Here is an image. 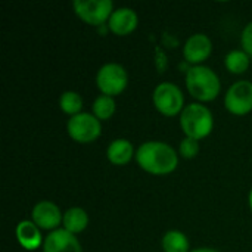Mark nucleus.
Instances as JSON below:
<instances>
[{
	"label": "nucleus",
	"mask_w": 252,
	"mask_h": 252,
	"mask_svg": "<svg viewBox=\"0 0 252 252\" xmlns=\"http://www.w3.org/2000/svg\"><path fill=\"white\" fill-rule=\"evenodd\" d=\"M164 252H189V241L185 233L179 230H170L162 238Z\"/></svg>",
	"instance_id": "dca6fc26"
},
{
	"label": "nucleus",
	"mask_w": 252,
	"mask_h": 252,
	"mask_svg": "<svg viewBox=\"0 0 252 252\" xmlns=\"http://www.w3.org/2000/svg\"><path fill=\"white\" fill-rule=\"evenodd\" d=\"M133 145L126 139H117L111 142L106 151L108 159L115 165H126L133 157Z\"/></svg>",
	"instance_id": "4468645a"
},
{
	"label": "nucleus",
	"mask_w": 252,
	"mask_h": 252,
	"mask_svg": "<svg viewBox=\"0 0 252 252\" xmlns=\"http://www.w3.org/2000/svg\"><path fill=\"white\" fill-rule=\"evenodd\" d=\"M93 114L97 120H109L115 112V100L111 96L100 94L93 102Z\"/></svg>",
	"instance_id": "6ab92c4d"
},
{
	"label": "nucleus",
	"mask_w": 252,
	"mask_h": 252,
	"mask_svg": "<svg viewBox=\"0 0 252 252\" xmlns=\"http://www.w3.org/2000/svg\"><path fill=\"white\" fill-rule=\"evenodd\" d=\"M63 227L65 230H68L69 233L75 235V233H80L83 232L87 224H89V217H87V213L83 210V208H78V207H74V208H69L65 214H63Z\"/></svg>",
	"instance_id": "2eb2a0df"
},
{
	"label": "nucleus",
	"mask_w": 252,
	"mask_h": 252,
	"mask_svg": "<svg viewBox=\"0 0 252 252\" xmlns=\"http://www.w3.org/2000/svg\"><path fill=\"white\" fill-rule=\"evenodd\" d=\"M250 207H251V210H252V189H251V192H250Z\"/></svg>",
	"instance_id": "5701e85b"
},
{
	"label": "nucleus",
	"mask_w": 252,
	"mask_h": 252,
	"mask_svg": "<svg viewBox=\"0 0 252 252\" xmlns=\"http://www.w3.org/2000/svg\"><path fill=\"white\" fill-rule=\"evenodd\" d=\"M136 161L142 170L162 176L173 173L179 165L176 151L162 142H146L136 152Z\"/></svg>",
	"instance_id": "f257e3e1"
},
{
	"label": "nucleus",
	"mask_w": 252,
	"mask_h": 252,
	"mask_svg": "<svg viewBox=\"0 0 252 252\" xmlns=\"http://www.w3.org/2000/svg\"><path fill=\"white\" fill-rule=\"evenodd\" d=\"M199 152V140L192 137H185L180 143V154L185 158H193Z\"/></svg>",
	"instance_id": "aec40b11"
},
{
	"label": "nucleus",
	"mask_w": 252,
	"mask_h": 252,
	"mask_svg": "<svg viewBox=\"0 0 252 252\" xmlns=\"http://www.w3.org/2000/svg\"><path fill=\"white\" fill-rule=\"evenodd\" d=\"M180 124L186 137L201 140L213 131L214 118L207 106H202L201 103H190L183 109Z\"/></svg>",
	"instance_id": "7ed1b4c3"
},
{
	"label": "nucleus",
	"mask_w": 252,
	"mask_h": 252,
	"mask_svg": "<svg viewBox=\"0 0 252 252\" xmlns=\"http://www.w3.org/2000/svg\"><path fill=\"white\" fill-rule=\"evenodd\" d=\"M59 106L65 114L74 117L77 114H81L80 111L83 108V99L77 92H63L59 99Z\"/></svg>",
	"instance_id": "a211bd4d"
},
{
	"label": "nucleus",
	"mask_w": 252,
	"mask_h": 252,
	"mask_svg": "<svg viewBox=\"0 0 252 252\" xmlns=\"http://www.w3.org/2000/svg\"><path fill=\"white\" fill-rule=\"evenodd\" d=\"M128 83L127 71L120 63L103 65L96 75V84L105 96H117L124 92Z\"/></svg>",
	"instance_id": "20e7f679"
},
{
	"label": "nucleus",
	"mask_w": 252,
	"mask_h": 252,
	"mask_svg": "<svg viewBox=\"0 0 252 252\" xmlns=\"http://www.w3.org/2000/svg\"><path fill=\"white\" fill-rule=\"evenodd\" d=\"M68 134L71 139H74L78 143H92L94 142L102 131L100 121L89 114V112H81L69 118L66 124Z\"/></svg>",
	"instance_id": "39448f33"
},
{
	"label": "nucleus",
	"mask_w": 252,
	"mask_h": 252,
	"mask_svg": "<svg viewBox=\"0 0 252 252\" xmlns=\"http://www.w3.org/2000/svg\"><path fill=\"white\" fill-rule=\"evenodd\" d=\"M190 252H217L216 250H211V248H199V250H195V251Z\"/></svg>",
	"instance_id": "4be33fe9"
},
{
	"label": "nucleus",
	"mask_w": 252,
	"mask_h": 252,
	"mask_svg": "<svg viewBox=\"0 0 252 252\" xmlns=\"http://www.w3.org/2000/svg\"><path fill=\"white\" fill-rule=\"evenodd\" d=\"M75 13L89 25L100 27L112 15V1L111 0H75L72 3Z\"/></svg>",
	"instance_id": "0eeeda50"
},
{
	"label": "nucleus",
	"mask_w": 252,
	"mask_h": 252,
	"mask_svg": "<svg viewBox=\"0 0 252 252\" xmlns=\"http://www.w3.org/2000/svg\"><path fill=\"white\" fill-rule=\"evenodd\" d=\"M44 252H83L78 239L65 229L53 230L44 241Z\"/></svg>",
	"instance_id": "9b49d317"
},
{
	"label": "nucleus",
	"mask_w": 252,
	"mask_h": 252,
	"mask_svg": "<svg viewBox=\"0 0 252 252\" xmlns=\"http://www.w3.org/2000/svg\"><path fill=\"white\" fill-rule=\"evenodd\" d=\"M186 87L195 99L210 102L219 96L221 86L219 75L211 68L205 65H195L186 72Z\"/></svg>",
	"instance_id": "f03ea898"
},
{
	"label": "nucleus",
	"mask_w": 252,
	"mask_h": 252,
	"mask_svg": "<svg viewBox=\"0 0 252 252\" xmlns=\"http://www.w3.org/2000/svg\"><path fill=\"white\" fill-rule=\"evenodd\" d=\"M16 238L19 245L27 251H34L41 245V233L34 221H21L16 226Z\"/></svg>",
	"instance_id": "ddd939ff"
},
{
	"label": "nucleus",
	"mask_w": 252,
	"mask_h": 252,
	"mask_svg": "<svg viewBox=\"0 0 252 252\" xmlns=\"http://www.w3.org/2000/svg\"><path fill=\"white\" fill-rule=\"evenodd\" d=\"M224 105L235 115H245L252 111V83L242 80L235 83L226 93Z\"/></svg>",
	"instance_id": "6e6552de"
},
{
	"label": "nucleus",
	"mask_w": 252,
	"mask_h": 252,
	"mask_svg": "<svg viewBox=\"0 0 252 252\" xmlns=\"http://www.w3.org/2000/svg\"><path fill=\"white\" fill-rule=\"evenodd\" d=\"M224 62L232 74H242L250 66V55L244 50H232L227 53Z\"/></svg>",
	"instance_id": "f3484780"
},
{
	"label": "nucleus",
	"mask_w": 252,
	"mask_h": 252,
	"mask_svg": "<svg viewBox=\"0 0 252 252\" xmlns=\"http://www.w3.org/2000/svg\"><path fill=\"white\" fill-rule=\"evenodd\" d=\"M213 52V43L205 34H193L188 38L183 55L185 59L190 63L201 65V62L207 61Z\"/></svg>",
	"instance_id": "1a4fd4ad"
},
{
	"label": "nucleus",
	"mask_w": 252,
	"mask_h": 252,
	"mask_svg": "<svg viewBox=\"0 0 252 252\" xmlns=\"http://www.w3.org/2000/svg\"><path fill=\"white\" fill-rule=\"evenodd\" d=\"M32 221L46 230H53L56 229L61 221L63 220V217L61 216V210L56 204L50 202V201H41L38 202L34 208H32Z\"/></svg>",
	"instance_id": "9d476101"
},
{
	"label": "nucleus",
	"mask_w": 252,
	"mask_h": 252,
	"mask_svg": "<svg viewBox=\"0 0 252 252\" xmlns=\"http://www.w3.org/2000/svg\"><path fill=\"white\" fill-rule=\"evenodd\" d=\"M242 47L244 52H247L250 56H252V22H250L242 32Z\"/></svg>",
	"instance_id": "412c9836"
},
{
	"label": "nucleus",
	"mask_w": 252,
	"mask_h": 252,
	"mask_svg": "<svg viewBox=\"0 0 252 252\" xmlns=\"http://www.w3.org/2000/svg\"><path fill=\"white\" fill-rule=\"evenodd\" d=\"M109 30L117 35H127L137 27V15L130 7H120L112 12L108 21Z\"/></svg>",
	"instance_id": "f8f14e48"
},
{
	"label": "nucleus",
	"mask_w": 252,
	"mask_h": 252,
	"mask_svg": "<svg viewBox=\"0 0 252 252\" xmlns=\"http://www.w3.org/2000/svg\"><path fill=\"white\" fill-rule=\"evenodd\" d=\"M185 97L173 83H161L154 90V105L165 117H174L183 109Z\"/></svg>",
	"instance_id": "423d86ee"
}]
</instances>
